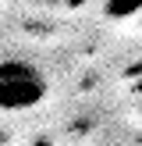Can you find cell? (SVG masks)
<instances>
[{"instance_id":"1","label":"cell","mask_w":142,"mask_h":146,"mask_svg":"<svg viewBox=\"0 0 142 146\" xmlns=\"http://www.w3.org/2000/svg\"><path fill=\"white\" fill-rule=\"evenodd\" d=\"M46 100V75L32 61L7 57L0 64V107L4 111H32Z\"/></svg>"},{"instance_id":"2","label":"cell","mask_w":142,"mask_h":146,"mask_svg":"<svg viewBox=\"0 0 142 146\" xmlns=\"http://www.w3.org/2000/svg\"><path fill=\"white\" fill-rule=\"evenodd\" d=\"M103 14L114 18V21L139 18V14H142V0H103Z\"/></svg>"},{"instance_id":"3","label":"cell","mask_w":142,"mask_h":146,"mask_svg":"<svg viewBox=\"0 0 142 146\" xmlns=\"http://www.w3.org/2000/svg\"><path fill=\"white\" fill-rule=\"evenodd\" d=\"M131 93H135V96H142V78H135V86H131Z\"/></svg>"},{"instance_id":"4","label":"cell","mask_w":142,"mask_h":146,"mask_svg":"<svg viewBox=\"0 0 142 146\" xmlns=\"http://www.w3.org/2000/svg\"><path fill=\"white\" fill-rule=\"evenodd\" d=\"M46 4H50V0H46Z\"/></svg>"}]
</instances>
